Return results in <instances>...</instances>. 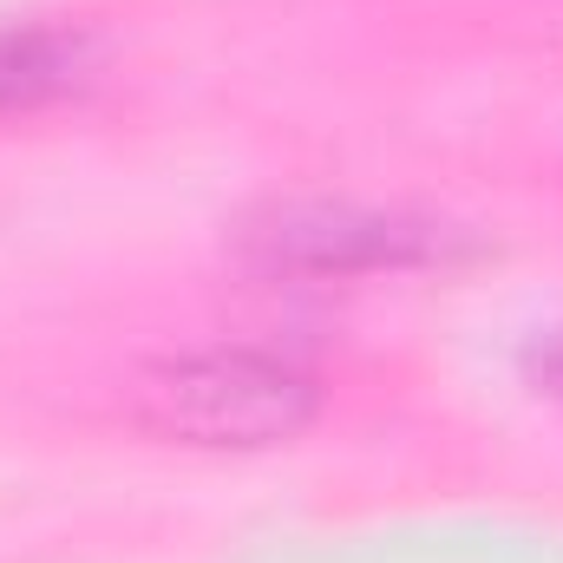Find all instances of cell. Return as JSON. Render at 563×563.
I'll return each mask as SVG.
<instances>
[{
  "mask_svg": "<svg viewBox=\"0 0 563 563\" xmlns=\"http://www.w3.org/2000/svg\"><path fill=\"white\" fill-rule=\"evenodd\" d=\"M321 413V387L276 354H184L151 367L132 394V420L170 445L263 452Z\"/></svg>",
  "mask_w": 563,
  "mask_h": 563,
  "instance_id": "cell-1",
  "label": "cell"
},
{
  "mask_svg": "<svg viewBox=\"0 0 563 563\" xmlns=\"http://www.w3.org/2000/svg\"><path fill=\"white\" fill-rule=\"evenodd\" d=\"M236 250L263 276H380V269H420L459 256V230L407 217V210H367V203H276L236 230Z\"/></svg>",
  "mask_w": 563,
  "mask_h": 563,
  "instance_id": "cell-2",
  "label": "cell"
},
{
  "mask_svg": "<svg viewBox=\"0 0 563 563\" xmlns=\"http://www.w3.org/2000/svg\"><path fill=\"white\" fill-rule=\"evenodd\" d=\"M92 79V40L53 26H0V119H33Z\"/></svg>",
  "mask_w": 563,
  "mask_h": 563,
  "instance_id": "cell-3",
  "label": "cell"
},
{
  "mask_svg": "<svg viewBox=\"0 0 563 563\" xmlns=\"http://www.w3.org/2000/svg\"><path fill=\"white\" fill-rule=\"evenodd\" d=\"M525 374H531V387H538V394L563 400V328L538 334V341L525 347Z\"/></svg>",
  "mask_w": 563,
  "mask_h": 563,
  "instance_id": "cell-4",
  "label": "cell"
}]
</instances>
